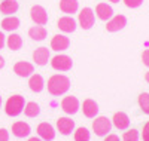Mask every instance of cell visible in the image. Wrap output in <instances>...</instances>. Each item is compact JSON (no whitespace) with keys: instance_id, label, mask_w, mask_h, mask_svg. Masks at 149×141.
I'll return each mask as SVG.
<instances>
[{"instance_id":"1","label":"cell","mask_w":149,"mask_h":141,"mask_svg":"<svg viewBox=\"0 0 149 141\" xmlns=\"http://www.w3.org/2000/svg\"><path fill=\"white\" fill-rule=\"evenodd\" d=\"M69 88H70V80L63 74H54L48 80V91L54 97L66 94L69 91Z\"/></svg>"},{"instance_id":"2","label":"cell","mask_w":149,"mask_h":141,"mask_svg":"<svg viewBox=\"0 0 149 141\" xmlns=\"http://www.w3.org/2000/svg\"><path fill=\"white\" fill-rule=\"evenodd\" d=\"M24 97L21 95H14L10 97L8 101H6V106H5V110H6V114L8 116H18V114L24 110Z\"/></svg>"},{"instance_id":"3","label":"cell","mask_w":149,"mask_h":141,"mask_svg":"<svg viewBox=\"0 0 149 141\" xmlns=\"http://www.w3.org/2000/svg\"><path fill=\"white\" fill-rule=\"evenodd\" d=\"M110 128H112V123L107 118L104 116H100L97 118L94 122H93V129L94 132L98 135V137H104L107 132H110Z\"/></svg>"},{"instance_id":"4","label":"cell","mask_w":149,"mask_h":141,"mask_svg":"<svg viewBox=\"0 0 149 141\" xmlns=\"http://www.w3.org/2000/svg\"><path fill=\"white\" fill-rule=\"evenodd\" d=\"M51 66H52V68H55V70L67 71V70L72 68L73 61H72V58L67 57V55H55V57L52 58V61H51Z\"/></svg>"},{"instance_id":"5","label":"cell","mask_w":149,"mask_h":141,"mask_svg":"<svg viewBox=\"0 0 149 141\" xmlns=\"http://www.w3.org/2000/svg\"><path fill=\"white\" fill-rule=\"evenodd\" d=\"M94 21H95V18H94L93 9L84 8L81 10V14H79V25H81L84 30H90L93 25H94Z\"/></svg>"},{"instance_id":"6","label":"cell","mask_w":149,"mask_h":141,"mask_svg":"<svg viewBox=\"0 0 149 141\" xmlns=\"http://www.w3.org/2000/svg\"><path fill=\"white\" fill-rule=\"evenodd\" d=\"M30 15H31V19L37 24V25H45L48 22V14L46 10L39 6V5H34L30 10Z\"/></svg>"},{"instance_id":"7","label":"cell","mask_w":149,"mask_h":141,"mask_svg":"<svg viewBox=\"0 0 149 141\" xmlns=\"http://www.w3.org/2000/svg\"><path fill=\"white\" fill-rule=\"evenodd\" d=\"M125 25H127V19H125V17H124V15H116V17H113L112 19L107 21V24H106V30L110 31V33H115V31L122 30L124 27H125Z\"/></svg>"},{"instance_id":"8","label":"cell","mask_w":149,"mask_h":141,"mask_svg":"<svg viewBox=\"0 0 149 141\" xmlns=\"http://www.w3.org/2000/svg\"><path fill=\"white\" fill-rule=\"evenodd\" d=\"M61 109L67 114H74L79 109V101L76 97H66L61 101Z\"/></svg>"},{"instance_id":"9","label":"cell","mask_w":149,"mask_h":141,"mask_svg":"<svg viewBox=\"0 0 149 141\" xmlns=\"http://www.w3.org/2000/svg\"><path fill=\"white\" fill-rule=\"evenodd\" d=\"M58 28L64 33H73L76 30V21H74L72 17H61L57 22Z\"/></svg>"},{"instance_id":"10","label":"cell","mask_w":149,"mask_h":141,"mask_svg":"<svg viewBox=\"0 0 149 141\" xmlns=\"http://www.w3.org/2000/svg\"><path fill=\"white\" fill-rule=\"evenodd\" d=\"M69 46H70V40L67 39L66 36L57 34V36L52 37V40H51V48L54 50H57V52H60V50H66Z\"/></svg>"},{"instance_id":"11","label":"cell","mask_w":149,"mask_h":141,"mask_svg":"<svg viewBox=\"0 0 149 141\" xmlns=\"http://www.w3.org/2000/svg\"><path fill=\"white\" fill-rule=\"evenodd\" d=\"M82 111L86 118H95L97 113H98V104L94 100L88 98L82 102Z\"/></svg>"},{"instance_id":"12","label":"cell","mask_w":149,"mask_h":141,"mask_svg":"<svg viewBox=\"0 0 149 141\" xmlns=\"http://www.w3.org/2000/svg\"><path fill=\"white\" fill-rule=\"evenodd\" d=\"M37 134L40 135V138L46 140V141H52L55 138V132H54V128L49 125L48 122H43L37 126Z\"/></svg>"},{"instance_id":"13","label":"cell","mask_w":149,"mask_h":141,"mask_svg":"<svg viewBox=\"0 0 149 141\" xmlns=\"http://www.w3.org/2000/svg\"><path fill=\"white\" fill-rule=\"evenodd\" d=\"M33 64H30V62H26V61H19V62H17L15 66H14V71L18 74V76H21V77H27V76H30L31 73H33Z\"/></svg>"},{"instance_id":"14","label":"cell","mask_w":149,"mask_h":141,"mask_svg":"<svg viewBox=\"0 0 149 141\" xmlns=\"http://www.w3.org/2000/svg\"><path fill=\"white\" fill-rule=\"evenodd\" d=\"M57 128H58V131L63 135H69L73 131V128H74V122L72 119H69V118H60L57 120Z\"/></svg>"},{"instance_id":"15","label":"cell","mask_w":149,"mask_h":141,"mask_svg":"<svg viewBox=\"0 0 149 141\" xmlns=\"http://www.w3.org/2000/svg\"><path fill=\"white\" fill-rule=\"evenodd\" d=\"M112 122H113V125L118 128V129H127V128L130 126V119H128V116H127L124 111L115 113Z\"/></svg>"},{"instance_id":"16","label":"cell","mask_w":149,"mask_h":141,"mask_svg":"<svg viewBox=\"0 0 149 141\" xmlns=\"http://www.w3.org/2000/svg\"><path fill=\"white\" fill-rule=\"evenodd\" d=\"M33 59L36 61L37 66H46L49 59V50L48 48H39L33 52Z\"/></svg>"},{"instance_id":"17","label":"cell","mask_w":149,"mask_h":141,"mask_svg":"<svg viewBox=\"0 0 149 141\" xmlns=\"http://www.w3.org/2000/svg\"><path fill=\"white\" fill-rule=\"evenodd\" d=\"M95 12H97V17L102 21H107V19L112 18V15H113V9H112L107 3H98L97 8H95Z\"/></svg>"},{"instance_id":"18","label":"cell","mask_w":149,"mask_h":141,"mask_svg":"<svg viewBox=\"0 0 149 141\" xmlns=\"http://www.w3.org/2000/svg\"><path fill=\"white\" fill-rule=\"evenodd\" d=\"M12 132H14V135L18 137V138H24L30 134V126L24 122H15L12 125Z\"/></svg>"},{"instance_id":"19","label":"cell","mask_w":149,"mask_h":141,"mask_svg":"<svg viewBox=\"0 0 149 141\" xmlns=\"http://www.w3.org/2000/svg\"><path fill=\"white\" fill-rule=\"evenodd\" d=\"M17 10H18V2L17 0H3L2 5H0V12L5 15L15 14Z\"/></svg>"},{"instance_id":"20","label":"cell","mask_w":149,"mask_h":141,"mask_svg":"<svg viewBox=\"0 0 149 141\" xmlns=\"http://www.w3.org/2000/svg\"><path fill=\"white\" fill-rule=\"evenodd\" d=\"M60 9L64 14H74L78 10V0H60Z\"/></svg>"},{"instance_id":"21","label":"cell","mask_w":149,"mask_h":141,"mask_svg":"<svg viewBox=\"0 0 149 141\" xmlns=\"http://www.w3.org/2000/svg\"><path fill=\"white\" fill-rule=\"evenodd\" d=\"M29 86L33 92H40L43 89V79L40 74H33L30 80H29Z\"/></svg>"},{"instance_id":"22","label":"cell","mask_w":149,"mask_h":141,"mask_svg":"<svg viewBox=\"0 0 149 141\" xmlns=\"http://www.w3.org/2000/svg\"><path fill=\"white\" fill-rule=\"evenodd\" d=\"M29 34H30V37L33 40L40 42V40H43L46 37V30L42 27V25H34V27H31L29 30Z\"/></svg>"},{"instance_id":"23","label":"cell","mask_w":149,"mask_h":141,"mask_svg":"<svg viewBox=\"0 0 149 141\" xmlns=\"http://www.w3.org/2000/svg\"><path fill=\"white\" fill-rule=\"evenodd\" d=\"M19 27V19L17 17H8L2 21V28L6 31H12V30H17Z\"/></svg>"},{"instance_id":"24","label":"cell","mask_w":149,"mask_h":141,"mask_svg":"<svg viewBox=\"0 0 149 141\" xmlns=\"http://www.w3.org/2000/svg\"><path fill=\"white\" fill-rule=\"evenodd\" d=\"M8 48L12 49V50H18L21 46H22V39L19 34H10L8 37Z\"/></svg>"},{"instance_id":"25","label":"cell","mask_w":149,"mask_h":141,"mask_svg":"<svg viewBox=\"0 0 149 141\" xmlns=\"http://www.w3.org/2000/svg\"><path fill=\"white\" fill-rule=\"evenodd\" d=\"M40 113V109H39V106L36 104V102H27L26 104V107H24V114H26L27 118H36L37 114Z\"/></svg>"},{"instance_id":"26","label":"cell","mask_w":149,"mask_h":141,"mask_svg":"<svg viewBox=\"0 0 149 141\" xmlns=\"http://www.w3.org/2000/svg\"><path fill=\"white\" fill-rule=\"evenodd\" d=\"M74 141H90V131L86 128H78L74 132Z\"/></svg>"},{"instance_id":"27","label":"cell","mask_w":149,"mask_h":141,"mask_svg":"<svg viewBox=\"0 0 149 141\" xmlns=\"http://www.w3.org/2000/svg\"><path fill=\"white\" fill-rule=\"evenodd\" d=\"M139 106L143 110V113L149 114V94L148 92H143L139 95Z\"/></svg>"},{"instance_id":"28","label":"cell","mask_w":149,"mask_h":141,"mask_svg":"<svg viewBox=\"0 0 149 141\" xmlns=\"http://www.w3.org/2000/svg\"><path fill=\"white\" fill-rule=\"evenodd\" d=\"M122 141H139V132H137V129H128L127 132H124Z\"/></svg>"},{"instance_id":"29","label":"cell","mask_w":149,"mask_h":141,"mask_svg":"<svg viewBox=\"0 0 149 141\" xmlns=\"http://www.w3.org/2000/svg\"><path fill=\"white\" fill-rule=\"evenodd\" d=\"M124 3L128 8H139L143 3V0H124Z\"/></svg>"},{"instance_id":"30","label":"cell","mask_w":149,"mask_h":141,"mask_svg":"<svg viewBox=\"0 0 149 141\" xmlns=\"http://www.w3.org/2000/svg\"><path fill=\"white\" fill-rule=\"evenodd\" d=\"M142 138H143V141H149V122H146V125L143 126Z\"/></svg>"},{"instance_id":"31","label":"cell","mask_w":149,"mask_h":141,"mask_svg":"<svg viewBox=\"0 0 149 141\" xmlns=\"http://www.w3.org/2000/svg\"><path fill=\"white\" fill-rule=\"evenodd\" d=\"M142 61H143V64L146 67H149V49H146L145 52L142 54Z\"/></svg>"},{"instance_id":"32","label":"cell","mask_w":149,"mask_h":141,"mask_svg":"<svg viewBox=\"0 0 149 141\" xmlns=\"http://www.w3.org/2000/svg\"><path fill=\"white\" fill-rule=\"evenodd\" d=\"M9 140V132L6 129H0V141H8Z\"/></svg>"},{"instance_id":"33","label":"cell","mask_w":149,"mask_h":141,"mask_svg":"<svg viewBox=\"0 0 149 141\" xmlns=\"http://www.w3.org/2000/svg\"><path fill=\"white\" fill-rule=\"evenodd\" d=\"M104 141H119V137L115 135V134H110V135H107L104 138Z\"/></svg>"},{"instance_id":"34","label":"cell","mask_w":149,"mask_h":141,"mask_svg":"<svg viewBox=\"0 0 149 141\" xmlns=\"http://www.w3.org/2000/svg\"><path fill=\"white\" fill-rule=\"evenodd\" d=\"M5 43H6V40H5V36H3V33H0V49H3Z\"/></svg>"},{"instance_id":"35","label":"cell","mask_w":149,"mask_h":141,"mask_svg":"<svg viewBox=\"0 0 149 141\" xmlns=\"http://www.w3.org/2000/svg\"><path fill=\"white\" fill-rule=\"evenodd\" d=\"M3 66H5V59H3L2 55H0V68H3Z\"/></svg>"},{"instance_id":"36","label":"cell","mask_w":149,"mask_h":141,"mask_svg":"<svg viewBox=\"0 0 149 141\" xmlns=\"http://www.w3.org/2000/svg\"><path fill=\"white\" fill-rule=\"evenodd\" d=\"M29 141H42L40 138H36V137H31V138H29Z\"/></svg>"},{"instance_id":"37","label":"cell","mask_w":149,"mask_h":141,"mask_svg":"<svg viewBox=\"0 0 149 141\" xmlns=\"http://www.w3.org/2000/svg\"><path fill=\"white\" fill-rule=\"evenodd\" d=\"M145 80H146V82H148V83H149V71H148V73H146V74H145Z\"/></svg>"},{"instance_id":"38","label":"cell","mask_w":149,"mask_h":141,"mask_svg":"<svg viewBox=\"0 0 149 141\" xmlns=\"http://www.w3.org/2000/svg\"><path fill=\"white\" fill-rule=\"evenodd\" d=\"M109 2H112V3H118L119 0H109Z\"/></svg>"},{"instance_id":"39","label":"cell","mask_w":149,"mask_h":141,"mask_svg":"<svg viewBox=\"0 0 149 141\" xmlns=\"http://www.w3.org/2000/svg\"><path fill=\"white\" fill-rule=\"evenodd\" d=\"M0 106H2V97H0Z\"/></svg>"}]
</instances>
